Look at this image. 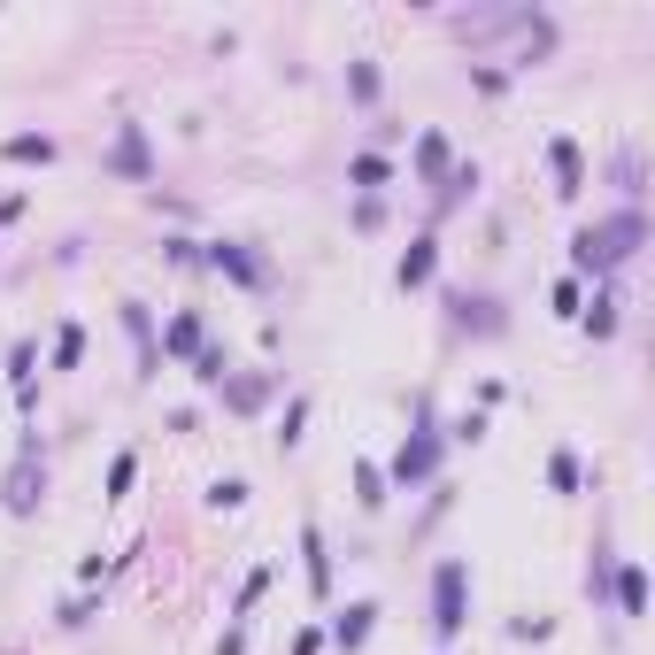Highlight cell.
I'll return each instance as SVG.
<instances>
[{"label": "cell", "mask_w": 655, "mask_h": 655, "mask_svg": "<svg viewBox=\"0 0 655 655\" xmlns=\"http://www.w3.org/2000/svg\"><path fill=\"white\" fill-rule=\"evenodd\" d=\"M641 247H648V216H641V208H617L610 224H579V232H571V278H579V286H586V278L610 286Z\"/></svg>", "instance_id": "cell-1"}, {"label": "cell", "mask_w": 655, "mask_h": 655, "mask_svg": "<svg viewBox=\"0 0 655 655\" xmlns=\"http://www.w3.org/2000/svg\"><path fill=\"white\" fill-rule=\"evenodd\" d=\"M440 456H448V432H440V417H432V401H417V432L393 448V463H378L386 471V487L393 493H417L440 479Z\"/></svg>", "instance_id": "cell-2"}, {"label": "cell", "mask_w": 655, "mask_h": 655, "mask_svg": "<svg viewBox=\"0 0 655 655\" xmlns=\"http://www.w3.org/2000/svg\"><path fill=\"white\" fill-rule=\"evenodd\" d=\"M463 625H471V563L463 555H440L432 563V633H440V648H456Z\"/></svg>", "instance_id": "cell-3"}, {"label": "cell", "mask_w": 655, "mask_h": 655, "mask_svg": "<svg viewBox=\"0 0 655 655\" xmlns=\"http://www.w3.org/2000/svg\"><path fill=\"white\" fill-rule=\"evenodd\" d=\"M0 501H8V516H39V501H47V456H39V432L16 440V463H8V479H0Z\"/></svg>", "instance_id": "cell-4"}, {"label": "cell", "mask_w": 655, "mask_h": 655, "mask_svg": "<svg viewBox=\"0 0 655 655\" xmlns=\"http://www.w3.org/2000/svg\"><path fill=\"white\" fill-rule=\"evenodd\" d=\"M201 263H208V270H224L232 286H247V294H270V278H278V270L255 255V239H208V247H201Z\"/></svg>", "instance_id": "cell-5"}, {"label": "cell", "mask_w": 655, "mask_h": 655, "mask_svg": "<svg viewBox=\"0 0 655 655\" xmlns=\"http://www.w3.org/2000/svg\"><path fill=\"white\" fill-rule=\"evenodd\" d=\"M109 177H124V185H147L155 177V155H147V124H116V147L101 155Z\"/></svg>", "instance_id": "cell-6"}, {"label": "cell", "mask_w": 655, "mask_h": 655, "mask_svg": "<svg viewBox=\"0 0 655 655\" xmlns=\"http://www.w3.org/2000/svg\"><path fill=\"white\" fill-rule=\"evenodd\" d=\"M370 633H378V602H370V594L347 602V610H331V625H325V641L339 655H362V648H370Z\"/></svg>", "instance_id": "cell-7"}, {"label": "cell", "mask_w": 655, "mask_h": 655, "mask_svg": "<svg viewBox=\"0 0 655 655\" xmlns=\"http://www.w3.org/2000/svg\"><path fill=\"white\" fill-rule=\"evenodd\" d=\"M116 317H124V331H132V355H140V378H155L163 370V339H155V309L132 294V301H116Z\"/></svg>", "instance_id": "cell-8"}, {"label": "cell", "mask_w": 655, "mask_h": 655, "mask_svg": "<svg viewBox=\"0 0 655 655\" xmlns=\"http://www.w3.org/2000/svg\"><path fill=\"white\" fill-rule=\"evenodd\" d=\"M432 278H440V239H432V232H417V239L401 247V263H393V286H401V294H424Z\"/></svg>", "instance_id": "cell-9"}, {"label": "cell", "mask_w": 655, "mask_h": 655, "mask_svg": "<svg viewBox=\"0 0 655 655\" xmlns=\"http://www.w3.org/2000/svg\"><path fill=\"white\" fill-rule=\"evenodd\" d=\"M610 602H617V617H648V563L641 555L610 563Z\"/></svg>", "instance_id": "cell-10"}, {"label": "cell", "mask_w": 655, "mask_h": 655, "mask_svg": "<svg viewBox=\"0 0 655 655\" xmlns=\"http://www.w3.org/2000/svg\"><path fill=\"white\" fill-rule=\"evenodd\" d=\"M155 339H163V362H193V355L208 347V317H201V309H177Z\"/></svg>", "instance_id": "cell-11"}, {"label": "cell", "mask_w": 655, "mask_h": 655, "mask_svg": "<svg viewBox=\"0 0 655 655\" xmlns=\"http://www.w3.org/2000/svg\"><path fill=\"white\" fill-rule=\"evenodd\" d=\"M547 170H555V201H579V193H586V155H579L571 132L547 140Z\"/></svg>", "instance_id": "cell-12"}, {"label": "cell", "mask_w": 655, "mask_h": 655, "mask_svg": "<svg viewBox=\"0 0 655 655\" xmlns=\"http://www.w3.org/2000/svg\"><path fill=\"white\" fill-rule=\"evenodd\" d=\"M448 309H456V331H479V339H493V331L509 325L493 294H448Z\"/></svg>", "instance_id": "cell-13"}, {"label": "cell", "mask_w": 655, "mask_h": 655, "mask_svg": "<svg viewBox=\"0 0 655 655\" xmlns=\"http://www.w3.org/2000/svg\"><path fill=\"white\" fill-rule=\"evenodd\" d=\"M301 571H309V594L331 602V547H325V532H317V524H301Z\"/></svg>", "instance_id": "cell-14"}, {"label": "cell", "mask_w": 655, "mask_h": 655, "mask_svg": "<svg viewBox=\"0 0 655 655\" xmlns=\"http://www.w3.org/2000/svg\"><path fill=\"white\" fill-rule=\"evenodd\" d=\"M479 177H487V170H479V163H456V170H448V177H440V185H432V216H448V208H463V201L479 193Z\"/></svg>", "instance_id": "cell-15"}, {"label": "cell", "mask_w": 655, "mask_h": 655, "mask_svg": "<svg viewBox=\"0 0 655 655\" xmlns=\"http://www.w3.org/2000/svg\"><path fill=\"white\" fill-rule=\"evenodd\" d=\"M617 317H625V294L617 286H594V309H579L586 339H617Z\"/></svg>", "instance_id": "cell-16"}, {"label": "cell", "mask_w": 655, "mask_h": 655, "mask_svg": "<svg viewBox=\"0 0 655 655\" xmlns=\"http://www.w3.org/2000/svg\"><path fill=\"white\" fill-rule=\"evenodd\" d=\"M54 155H62V147H54V132H16V140H0V163H23V170L39 163V170H47Z\"/></svg>", "instance_id": "cell-17"}, {"label": "cell", "mask_w": 655, "mask_h": 655, "mask_svg": "<svg viewBox=\"0 0 655 655\" xmlns=\"http://www.w3.org/2000/svg\"><path fill=\"white\" fill-rule=\"evenodd\" d=\"M270 386H278V378H224L216 393H224V409H232V417H255V409L270 401Z\"/></svg>", "instance_id": "cell-18"}, {"label": "cell", "mask_w": 655, "mask_h": 655, "mask_svg": "<svg viewBox=\"0 0 655 655\" xmlns=\"http://www.w3.org/2000/svg\"><path fill=\"white\" fill-rule=\"evenodd\" d=\"M347 185H355L362 201H378V193L393 185V163H386V155H355V163H347Z\"/></svg>", "instance_id": "cell-19"}, {"label": "cell", "mask_w": 655, "mask_h": 655, "mask_svg": "<svg viewBox=\"0 0 655 655\" xmlns=\"http://www.w3.org/2000/svg\"><path fill=\"white\" fill-rule=\"evenodd\" d=\"M547 487H555V493H586V463H579V448H571V440L547 456Z\"/></svg>", "instance_id": "cell-20"}, {"label": "cell", "mask_w": 655, "mask_h": 655, "mask_svg": "<svg viewBox=\"0 0 655 655\" xmlns=\"http://www.w3.org/2000/svg\"><path fill=\"white\" fill-rule=\"evenodd\" d=\"M448 170H456V155H448V140H440V132H417V177H424V185H440Z\"/></svg>", "instance_id": "cell-21"}, {"label": "cell", "mask_w": 655, "mask_h": 655, "mask_svg": "<svg viewBox=\"0 0 655 655\" xmlns=\"http://www.w3.org/2000/svg\"><path fill=\"white\" fill-rule=\"evenodd\" d=\"M347 93H355V109H378V101H386V78H378V62H347Z\"/></svg>", "instance_id": "cell-22"}, {"label": "cell", "mask_w": 655, "mask_h": 655, "mask_svg": "<svg viewBox=\"0 0 655 655\" xmlns=\"http://www.w3.org/2000/svg\"><path fill=\"white\" fill-rule=\"evenodd\" d=\"M270 579H278V571H270V563H255V571H247V579H239V594H232V625H247V610H255V602H263V594H270Z\"/></svg>", "instance_id": "cell-23"}, {"label": "cell", "mask_w": 655, "mask_h": 655, "mask_svg": "<svg viewBox=\"0 0 655 655\" xmlns=\"http://www.w3.org/2000/svg\"><path fill=\"white\" fill-rule=\"evenodd\" d=\"M78 362H85V325L62 317V325H54V370H78Z\"/></svg>", "instance_id": "cell-24"}, {"label": "cell", "mask_w": 655, "mask_h": 655, "mask_svg": "<svg viewBox=\"0 0 655 655\" xmlns=\"http://www.w3.org/2000/svg\"><path fill=\"white\" fill-rule=\"evenodd\" d=\"M193 378H201V386H208V393H216V386H224V378H232V347H216V339H208V347H201V355H193Z\"/></svg>", "instance_id": "cell-25"}, {"label": "cell", "mask_w": 655, "mask_h": 655, "mask_svg": "<svg viewBox=\"0 0 655 655\" xmlns=\"http://www.w3.org/2000/svg\"><path fill=\"white\" fill-rule=\"evenodd\" d=\"M617 193L641 208V193H648V163H641V147H625V155H617Z\"/></svg>", "instance_id": "cell-26"}, {"label": "cell", "mask_w": 655, "mask_h": 655, "mask_svg": "<svg viewBox=\"0 0 655 655\" xmlns=\"http://www.w3.org/2000/svg\"><path fill=\"white\" fill-rule=\"evenodd\" d=\"M355 501H362V509H386V501H393V487H386L378 463H355Z\"/></svg>", "instance_id": "cell-27"}, {"label": "cell", "mask_w": 655, "mask_h": 655, "mask_svg": "<svg viewBox=\"0 0 655 655\" xmlns=\"http://www.w3.org/2000/svg\"><path fill=\"white\" fill-rule=\"evenodd\" d=\"M301 424H309V393H294V401H286V417H278V448H286V456L301 448Z\"/></svg>", "instance_id": "cell-28"}, {"label": "cell", "mask_w": 655, "mask_h": 655, "mask_svg": "<svg viewBox=\"0 0 655 655\" xmlns=\"http://www.w3.org/2000/svg\"><path fill=\"white\" fill-rule=\"evenodd\" d=\"M140 479V448H116V463H109V501H124Z\"/></svg>", "instance_id": "cell-29"}, {"label": "cell", "mask_w": 655, "mask_h": 655, "mask_svg": "<svg viewBox=\"0 0 655 655\" xmlns=\"http://www.w3.org/2000/svg\"><path fill=\"white\" fill-rule=\"evenodd\" d=\"M93 617H101V602H93V594H70V602H62V617H54V625H62V633H85V625H93Z\"/></svg>", "instance_id": "cell-30"}, {"label": "cell", "mask_w": 655, "mask_h": 655, "mask_svg": "<svg viewBox=\"0 0 655 655\" xmlns=\"http://www.w3.org/2000/svg\"><path fill=\"white\" fill-rule=\"evenodd\" d=\"M208 509H247V479H208Z\"/></svg>", "instance_id": "cell-31"}, {"label": "cell", "mask_w": 655, "mask_h": 655, "mask_svg": "<svg viewBox=\"0 0 655 655\" xmlns=\"http://www.w3.org/2000/svg\"><path fill=\"white\" fill-rule=\"evenodd\" d=\"M547 309H555V317H579V309H586V286H579V278H555Z\"/></svg>", "instance_id": "cell-32"}, {"label": "cell", "mask_w": 655, "mask_h": 655, "mask_svg": "<svg viewBox=\"0 0 655 655\" xmlns=\"http://www.w3.org/2000/svg\"><path fill=\"white\" fill-rule=\"evenodd\" d=\"M440 432H448V448H479V440H487V417L471 409V417H456V424H440Z\"/></svg>", "instance_id": "cell-33"}, {"label": "cell", "mask_w": 655, "mask_h": 655, "mask_svg": "<svg viewBox=\"0 0 655 655\" xmlns=\"http://www.w3.org/2000/svg\"><path fill=\"white\" fill-rule=\"evenodd\" d=\"M163 263H177V270H193V263H201V239H163Z\"/></svg>", "instance_id": "cell-34"}, {"label": "cell", "mask_w": 655, "mask_h": 655, "mask_svg": "<svg viewBox=\"0 0 655 655\" xmlns=\"http://www.w3.org/2000/svg\"><path fill=\"white\" fill-rule=\"evenodd\" d=\"M547 633H555L547 617H516V625H509V641H547Z\"/></svg>", "instance_id": "cell-35"}, {"label": "cell", "mask_w": 655, "mask_h": 655, "mask_svg": "<svg viewBox=\"0 0 655 655\" xmlns=\"http://www.w3.org/2000/svg\"><path fill=\"white\" fill-rule=\"evenodd\" d=\"M471 85H479V93H509V70H487V62H479V70H471Z\"/></svg>", "instance_id": "cell-36"}, {"label": "cell", "mask_w": 655, "mask_h": 655, "mask_svg": "<svg viewBox=\"0 0 655 655\" xmlns=\"http://www.w3.org/2000/svg\"><path fill=\"white\" fill-rule=\"evenodd\" d=\"M216 655H247V625H224V641H216Z\"/></svg>", "instance_id": "cell-37"}, {"label": "cell", "mask_w": 655, "mask_h": 655, "mask_svg": "<svg viewBox=\"0 0 655 655\" xmlns=\"http://www.w3.org/2000/svg\"><path fill=\"white\" fill-rule=\"evenodd\" d=\"M16 216H23V193H0V232H8Z\"/></svg>", "instance_id": "cell-38"}]
</instances>
